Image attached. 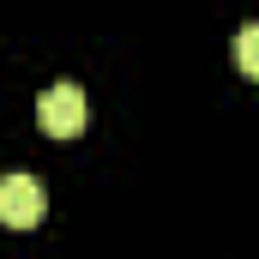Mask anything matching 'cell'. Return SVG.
I'll use <instances>...</instances> for the list:
<instances>
[{"instance_id":"cell-1","label":"cell","mask_w":259,"mask_h":259,"mask_svg":"<svg viewBox=\"0 0 259 259\" xmlns=\"http://www.w3.org/2000/svg\"><path fill=\"white\" fill-rule=\"evenodd\" d=\"M36 127L49 133V139L84 133V91H78V84H49V91L36 97Z\"/></svg>"},{"instance_id":"cell-2","label":"cell","mask_w":259,"mask_h":259,"mask_svg":"<svg viewBox=\"0 0 259 259\" xmlns=\"http://www.w3.org/2000/svg\"><path fill=\"white\" fill-rule=\"evenodd\" d=\"M42 211H49L42 181H30V175H0V223H6V229H36Z\"/></svg>"},{"instance_id":"cell-3","label":"cell","mask_w":259,"mask_h":259,"mask_svg":"<svg viewBox=\"0 0 259 259\" xmlns=\"http://www.w3.org/2000/svg\"><path fill=\"white\" fill-rule=\"evenodd\" d=\"M229 55H235V66H241L247 78H259V24H247V30H235Z\"/></svg>"}]
</instances>
